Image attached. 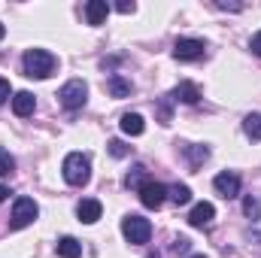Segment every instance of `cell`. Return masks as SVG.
Returning a JSON list of instances; mask_svg holds the SVG:
<instances>
[{"instance_id": "1", "label": "cell", "mask_w": 261, "mask_h": 258, "mask_svg": "<svg viewBox=\"0 0 261 258\" xmlns=\"http://www.w3.org/2000/svg\"><path fill=\"white\" fill-rule=\"evenodd\" d=\"M21 64H24V76H31V79H49L55 73V67H58V58L52 52H46V49H28Z\"/></svg>"}, {"instance_id": "2", "label": "cell", "mask_w": 261, "mask_h": 258, "mask_svg": "<svg viewBox=\"0 0 261 258\" xmlns=\"http://www.w3.org/2000/svg\"><path fill=\"white\" fill-rule=\"evenodd\" d=\"M61 170H64V179L70 186H85L91 179V161L82 152H70L64 158V167Z\"/></svg>"}, {"instance_id": "3", "label": "cell", "mask_w": 261, "mask_h": 258, "mask_svg": "<svg viewBox=\"0 0 261 258\" xmlns=\"http://www.w3.org/2000/svg\"><path fill=\"white\" fill-rule=\"evenodd\" d=\"M58 100H61L64 110H82L85 100H88V85L82 79H70L64 88L58 91Z\"/></svg>"}, {"instance_id": "4", "label": "cell", "mask_w": 261, "mask_h": 258, "mask_svg": "<svg viewBox=\"0 0 261 258\" xmlns=\"http://www.w3.org/2000/svg\"><path fill=\"white\" fill-rule=\"evenodd\" d=\"M122 234H125V240L128 243H149V237H152V225H149V219H143V216H125L122 219Z\"/></svg>"}, {"instance_id": "5", "label": "cell", "mask_w": 261, "mask_h": 258, "mask_svg": "<svg viewBox=\"0 0 261 258\" xmlns=\"http://www.w3.org/2000/svg\"><path fill=\"white\" fill-rule=\"evenodd\" d=\"M203 52H206V43L195 40V37H182L173 46V58L176 61H197V58H203Z\"/></svg>"}, {"instance_id": "6", "label": "cell", "mask_w": 261, "mask_h": 258, "mask_svg": "<svg viewBox=\"0 0 261 258\" xmlns=\"http://www.w3.org/2000/svg\"><path fill=\"white\" fill-rule=\"evenodd\" d=\"M37 216H40V207L31 197H18L12 207V228H28Z\"/></svg>"}, {"instance_id": "7", "label": "cell", "mask_w": 261, "mask_h": 258, "mask_svg": "<svg viewBox=\"0 0 261 258\" xmlns=\"http://www.w3.org/2000/svg\"><path fill=\"white\" fill-rule=\"evenodd\" d=\"M164 200H167V186H161V183H152V179L140 186V203H143V207H149V210H158Z\"/></svg>"}, {"instance_id": "8", "label": "cell", "mask_w": 261, "mask_h": 258, "mask_svg": "<svg viewBox=\"0 0 261 258\" xmlns=\"http://www.w3.org/2000/svg\"><path fill=\"white\" fill-rule=\"evenodd\" d=\"M213 186H216V192L222 194V197H237L240 194V176L231 173V170H225V173H219L213 179Z\"/></svg>"}, {"instance_id": "9", "label": "cell", "mask_w": 261, "mask_h": 258, "mask_svg": "<svg viewBox=\"0 0 261 258\" xmlns=\"http://www.w3.org/2000/svg\"><path fill=\"white\" fill-rule=\"evenodd\" d=\"M100 213H103V207H100V200H94V197H85V200H79V207H76V216H79V222H85V225H94V222L100 219Z\"/></svg>"}, {"instance_id": "10", "label": "cell", "mask_w": 261, "mask_h": 258, "mask_svg": "<svg viewBox=\"0 0 261 258\" xmlns=\"http://www.w3.org/2000/svg\"><path fill=\"white\" fill-rule=\"evenodd\" d=\"M213 219H216V207H213L210 200L197 203L195 210H192V216H189L192 228H210V225H213Z\"/></svg>"}, {"instance_id": "11", "label": "cell", "mask_w": 261, "mask_h": 258, "mask_svg": "<svg viewBox=\"0 0 261 258\" xmlns=\"http://www.w3.org/2000/svg\"><path fill=\"white\" fill-rule=\"evenodd\" d=\"M107 15H110V3L107 0H88L85 3V18H88V24H103L107 21Z\"/></svg>"}, {"instance_id": "12", "label": "cell", "mask_w": 261, "mask_h": 258, "mask_svg": "<svg viewBox=\"0 0 261 258\" xmlns=\"http://www.w3.org/2000/svg\"><path fill=\"white\" fill-rule=\"evenodd\" d=\"M170 97H173V100H182V104H197V100H200V88H197L195 82H179Z\"/></svg>"}, {"instance_id": "13", "label": "cell", "mask_w": 261, "mask_h": 258, "mask_svg": "<svg viewBox=\"0 0 261 258\" xmlns=\"http://www.w3.org/2000/svg\"><path fill=\"white\" fill-rule=\"evenodd\" d=\"M107 91L113 94V97H130V91H134V85H130L125 76H119V73H113L110 79H107Z\"/></svg>"}, {"instance_id": "14", "label": "cell", "mask_w": 261, "mask_h": 258, "mask_svg": "<svg viewBox=\"0 0 261 258\" xmlns=\"http://www.w3.org/2000/svg\"><path fill=\"white\" fill-rule=\"evenodd\" d=\"M34 107H37V100H34V94L31 91H18L15 97H12V110H15V116H31L34 113Z\"/></svg>"}, {"instance_id": "15", "label": "cell", "mask_w": 261, "mask_h": 258, "mask_svg": "<svg viewBox=\"0 0 261 258\" xmlns=\"http://www.w3.org/2000/svg\"><path fill=\"white\" fill-rule=\"evenodd\" d=\"M122 131H125L128 137H140V134L146 131L143 116H140V113H125V116H122Z\"/></svg>"}, {"instance_id": "16", "label": "cell", "mask_w": 261, "mask_h": 258, "mask_svg": "<svg viewBox=\"0 0 261 258\" xmlns=\"http://www.w3.org/2000/svg\"><path fill=\"white\" fill-rule=\"evenodd\" d=\"M55 249H58V255L61 258H79L82 255V243H79L76 237H61Z\"/></svg>"}, {"instance_id": "17", "label": "cell", "mask_w": 261, "mask_h": 258, "mask_svg": "<svg viewBox=\"0 0 261 258\" xmlns=\"http://www.w3.org/2000/svg\"><path fill=\"white\" fill-rule=\"evenodd\" d=\"M182 152H186V158H189L192 167H200V164L210 158V149H206V146H186Z\"/></svg>"}, {"instance_id": "18", "label": "cell", "mask_w": 261, "mask_h": 258, "mask_svg": "<svg viewBox=\"0 0 261 258\" xmlns=\"http://www.w3.org/2000/svg\"><path fill=\"white\" fill-rule=\"evenodd\" d=\"M167 194H170V200H173L176 207H186V203L192 200V189H189V186H182V183H176L173 189H167Z\"/></svg>"}, {"instance_id": "19", "label": "cell", "mask_w": 261, "mask_h": 258, "mask_svg": "<svg viewBox=\"0 0 261 258\" xmlns=\"http://www.w3.org/2000/svg\"><path fill=\"white\" fill-rule=\"evenodd\" d=\"M243 131H246L249 140H261V113L246 116V119H243Z\"/></svg>"}, {"instance_id": "20", "label": "cell", "mask_w": 261, "mask_h": 258, "mask_svg": "<svg viewBox=\"0 0 261 258\" xmlns=\"http://www.w3.org/2000/svg\"><path fill=\"white\" fill-rule=\"evenodd\" d=\"M143 179H146V167H143V164H137L128 176H125V186H128V189H140V186H143Z\"/></svg>"}, {"instance_id": "21", "label": "cell", "mask_w": 261, "mask_h": 258, "mask_svg": "<svg viewBox=\"0 0 261 258\" xmlns=\"http://www.w3.org/2000/svg\"><path fill=\"white\" fill-rule=\"evenodd\" d=\"M243 213H246L249 219H261V200H258V197H252V194H249V197L243 200Z\"/></svg>"}, {"instance_id": "22", "label": "cell", "mask_w": 261, "mask_h": 258, "mask_svg": "<svg viewBox=\"0 0 261 258\" xmlns=\"http://www.w3.org/2000/svg\"><path fill=\"white\" fill-rule=\"evenodd\" d=\"M12 170H15V158L6 149H0V176H9Z\"/></svg>"}, {"instance_id": "23", "label": "cell", "mask_w": 261, "mask_h": 258, "mask_svg": "<svg viewBox=\"0 0 261 258\" xmlns=\"http://www.w3.org/2000/svg\"><path fill=\"white\" fill-rule=\"evenodd\" d=\"M128 152H130V149L122 143V140H110V155H113V158H125Z\"/></svg>"}, {"instance_id": "24", "label": "cell", "mask_w": 261, "mask_h": 258, "mask_svg": "<svg viewBox=\"0 0 261 258\" xmlns=\"http://www.w3.org/2000/svg\"><path fill=\"white\" fill-rule=\"evenodd\" d=\"M158 116H161V125H170V100L158 104Z\"/></svg>"}, {"instance_id": "25", "label": "cell", "mask_w": 261, "mask_h": 258, "mask_svg": "<svg viewBox=\"0 0 261 258\" xmlns=\"http://www.w3.org/2000/svg\"><path fill=\"white\" fill-rule=\"evenodd\" d=\"M189 246H192L189 237H176V240H173V252H189Z\"/></svg>"}, {"instance_id": "26", "label": "cell", "mask_w": 261, "mask_h": 258, "mask_svg": "<svg viewBox=\"0 0 261 258\" xmlns=\"http://www.w3.org/2000/svg\"><path fill=\"white\" fill-rule=\"evenodd\" d=\"M116 9H119V12H134V9H137V3H134V0H122V3H116Z\"/></svg>"}, {"instance_id": "27", "label": "cell", "mask_w": 261, "mask_h": 258, "mask_svg": "<svg viewBox=\"0 0 261 258\" xmlns=\"http://www.w3.org/2000/svg\"><path fill=\"white\" fill-rule=\"evenodd\" d=\"M249 49H252V52H255V55L261 58V31L255 34V37H252V43H249Z\"/></svg>"}, {"instance_id": "28", "label": "cell", "mask_w": 261, "mask_h": 258, "mask_svg": "<svg viewBox=\"0 0 261 258\" xmlns=\"http://www.w3.org/2000/svg\"><path fill=\"white\" fill-rule=\"evenodd\" d=\"M6 97H9V82H6V79H0V104H3Z\"/></svg>"}, {"instance_id": "29", "label": "cell", "mask_w": 261, "mask_h": 258, "mask_svg": "<svg viewBox=\"0 0 261 258\" xmlns=\"http://www.w3.org/2000/svg\"><path fill=\"white\" fill-rule=\"evenodd\" d=\"M216 6H219V9H243V6H240V3H225V0H219V3H216Z\"/></svg>"}, {"instance_id": "30", "label": "cell", "mask_w": 261, "mask_h": 258, "mask_svg": "<svg viewBox=\"0 0 261 258\" xmlns=\"http://www.w3.org/2000/svg\"><path fill=\"white\" fill-rule=\"evenodd\" d=\"M6 197H9V189H6V186H0V203H3Z\"/></svg>"}, {"instance_id": "31", "label": "cell", "mask_w": 261, "mask_h": 258, "mask_svg": "<svg viewBox=\"0 0 261 258\" xmlns=\"http://www.w3.org/2000/svg\"><path fill=\"white\" fill-rule=\"evenodd\" d=\"M146 258H161V255H158V252H149V255H146Z\"/></svg>"}, {"instance_id": "32", "label": "cell", "mask_w": 261, "mask_h": 258, "mask_svg": "<svg viewBox=\"0 0 261 258\" xmlns=\"http://www.w3.org/2000/svg\"><path fill=\"white\" fill-rule=\"evenodd\" d=\"M3 34H6V28H3V24H0V40H3Z\"/></svg>"}, {"instance_id": "33", "label": "cell", "mask_w": 261, "mask_h": 258, "mask_svg": "<svg viewBox=\"0 0 261 258\" xmlns=\"http://www.w3.org/2000/svg\"><path fill=\"white\" fill-rule=\"evenodd\" d=\"M192 258H206V255H192Z\"/></svg>"}]
</instances>
